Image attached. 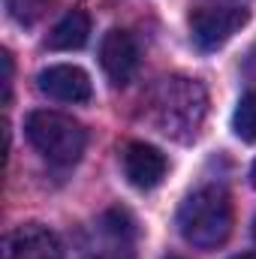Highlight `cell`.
Masks as SVG:
<instances>
[{
  "instance_id": "cell-1",
  "label": "cell",
  "mask_w": 256,
  "mask_h": 259,
  "mask_svg": "<svg viewBox=\"0 0 256 259\" xmlns=\"http://www.w3.org/2000/svg\"><path fill=\"white\" fill-rule=\"evenodd\" d=\"M208 115V91L202 81L187 75H169L151 97V121L172 142L187 145L199 136Z\"/></svg>"
},
{
  "instance_id": "cell-2",
  "label": "cell",
  "mask_w": 256,
  "mask_h": 259,
  "mask_svg": "<svg viewBox=\"0 0 256 259\" xmlns=\"http://www.w3.org/2000/svg\"><path fill=\"white\" fill-rule=\"evenodd\" d=\"M178 232L199 250H217L232 235V202L223 187H199L178 208Z\"/></svg>"
},
{
  "instance_id": "cell-3",
  "label": "cell",
  "mask_w": 256,
  "mask_h": 259,
  "mask_svg": "<svg viewBox=\"0 0 256 259\" xmlns=\"http://www.w3.org/2000/svg\"><path fill=\"white\" fill-rule=\"evenodd\" d=\"M24 133L30 139V145L55 166H72L81 160L84 145H88V133L84 127L61 112H30L24 121Z\"/></svg>"
},
{
  "instance_id": "cell-4",
  "label": "cell",
  "mask_w": 256,
  "mask_h": 259,
  "mask_svg": "<svg viewBox=\"0 0 256 259\" xmlns=\"http://www.w3.org/2000/svg\"><path fill=\"white\" fill-rule=\"evenodd\" d=\"M250 12L244 6L226 3V6H202L190 15V33L196 49L202 52H217L220 46H226L244 24H247Z\"/></svg>"
},
{
  "instance_id": "cell-5",
  "label": "cell",
  "mask_w": 256,
  "mask_h": 259,
  "mask_svg": "<svg viewBox=\"0 0 256 259\" xmlns=\"http://www.w3.org/2000/svg\"><path fill=\"white\" fill-rule=\"evenodd\" d=\"M0 259H64V244L49 226L27 223L6 232Z\"/></svg>"
},
{
  "instance_id": "cell-6",
  "label": "cell",
  "mask_w": 256,
  "mask_h": 259,
  "mask_svg": "<svg viewBox=\"0 0 256 259\" xmlns=\"http://www.w3.org/2000/svg\"><path fill=\"white\" fill-rule=\"evenodd\" d=\"M133 217L121 208H112L97 223V241L88 247L84 259H133Z\"/></svg>"
},
{
  "instance_id": "cell-7",
  "label": "cell",
  "mask_w": 256,
  "mask_h": 259,
  "mask_svg": "<svg viewBox=\"0 0 256 259\" xmlns=\"http://www.w3.org/2000/svg\"><path fill=\"white\" fill-rule=\"evenodd\" d=\"M36 88H39V94H46L49 100H58V103H84V100H91V75L81 66H72V64H55L39 69Z\"/></svg>"
},
{
  "instance_id": "cell-8",
  "label": "cell",
  "mask_w": 256,
  "mask_h": 259,
  "mask_svg": "<svg viewBox=\"0 0 256 259\" xmlns=\"http://www.w3.org/2000/svg\"><path fill=\"white\" fill-rule=\"evenodd\" d=\"M100 66L109 75L115 88H124L130 78L136 75L139 66V46L127 30H109L100 42Z\"/></svg>"
},
{
  "instance_id": "cell-9",
  "label": "cell",
  "mask_w": 256,
  "mask_h": 259,
  "mask_svg": "<svg viewBox=\"0 0 256 259\" xmlns=\"http://www.w3.org/2000/svg\"><path fill=\"white\" fill-rule=\"evenodd\" d=\"M169 172V160L148 142H130L124 148V175L136 190H154Z\"/></svg>"
},
{
  "instance_id": "cell-10",
  "label": "cell",
  "mask_w": 256,
  "mask_h": 259,
  "mask_svg": "<svg viewBox=\"0 0 256 259\" xmlns=\"http://www.w3.org/2000/svg\"><path fill=\"white\" fill-rule=\"evenodd\" d=\"M88 36H91V15L84 9H69L52 27L46 46L52 52H78L88 46Z\"/></svg>"
},
{
  "instance_id": "cell-11",
  "label": "cell",
  "mask_w": 256,
  "mask_h": 259,
  "mask_svg": "<svg viewBox=\"0 0 256 259\" xmlns=\"http://www.w3.org/2000/svg\"><path fill=\"white\" fill-rule=\"evenodd\" d=\"M232 133L247 145L256 142V91H247L238 100V106L232 112Z\"/></svg>"
},
{
  "instance_id": "cell-12",
  "label": "cell",
  "mask_w": 256,
  "mask_h": 259,
  "mask_svg": "<svg viewBox=\"0 0 256 259\" xmlns=\"http://www.w3.org/2000/svg\"><path fill=\"white\" fill-rule=\"evenodd\" d=\"M49 3L52 0H6V9H9L12 21H18L21 27H30L46 15Z\"/></svg>"
},
{
  "instance_id": "cell-13",
  "label": "cell",
  "mask_w": 256,
  "mask_h": 259,
  "mask_svg": "<svg viewBox=\"0 0 256 259\" xmlns=\"http://www.w3.org/2000/svg\"><path fill=\"white\" fill-rule=\"evenodd\" d=\"M250 184L256 187V160H253V166H250Z\"/></svg>"
},
{
  "instance_id": "cell-14",
  "label": "cell",
  "mask_w": 256,
  "mask_h": 259,
  "mask_svg": "<svg viewBox=\"0 0 256 259\" xmlns=\"http://www.w3.org/2000/svg\"><path fill=\"white\" fill-rule=\"evenodd\" d=\"M232 259H256V250L253 253H238V256H232Z\"/></svg>"
},
{
  "instance_id": "cell-15",
  "label": "cell",
  "mask_w": 256,
  "mask_h": 259,
  "mask_svg": "<svg viewBox=\"0 0 256 259\" xmlns=\"http://www.w3.org/2000/svg\"><path fill=\"white\" fill-rule=\"evenodd\" d=\"M253 238H256V217H253Z\"/></svg>"
},
{
  "instance_id": "cell-16",
  "label": "cell",
  "mask_w": 256,
  "mask_h": 259,
  "mask_svg": "<svg viewBox=\"0 0 256 259\" xmlns=\"http://www.w3.org/2000/svg\"><path fill=\"white\" fill-rule=\"evenodd\" d=\"M169 259H178V256H169Z\"/></svg>"
},
{
  "instance_id": "cell-17",
  "label": "cell",
  "mask_w": 256,
  "mask_h": 259,
  "mask_svg": "<svg viewBox=\"0 0 256 259\" xmlns=\"http://www.w3.org/2000/svg\"><path fill=\"white\" fill-rule=\"evenodd\" d=\"M223 3H226V0H223Z\"/></svg>"
}]
</instances>
